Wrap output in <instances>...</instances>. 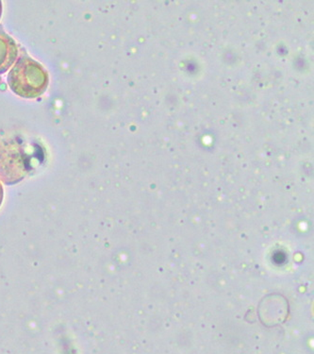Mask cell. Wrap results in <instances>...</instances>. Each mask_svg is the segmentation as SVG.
I'll use <instances>...</instances> for the list:
<instances>
[{"instance_id": "obj_1", "label": "cell", "mask_w": 314, "mask_h": 354, "mask_svg": "<svg viewBox=\"0 0 314 354\" xmlns=\"http://www.w3.org/2000/svg\"><path fill=\"white\" fill-rule=\"evenodd\" d=\"M8 84L14 94L33 100L46 91L50 77L42 64L30 57L22 56L8 75Z\"/></svg>"}, {"instance_id": "obj_2", "label": "cell", "mask_w": 314, "mask_h": 354, "mask_svg": "<svg viewBox=\"0 0 314 354\" xmlns=\"http://www.w3.org/2000/svg\"><path fill=\"white\" fill-rule=\"evenodd\" d=\"M32 169V158L17 139L0 138V180L7 185L24 180Z\"/></svg>"}, {"instance_id": "obj_3", "label": "cell", "mask_w": 314, "mask_h": 354, "mask_svg": "<svg viewBox=\"0 0 314 354\" xmlns=\"http://www.w3.org/2000/svg\"><path fill=\"white\" fill-rule=\"evenodd\" d=\"M18 46L17 42L4 32H0V74L9 71L17 60Z\"/></svg>"}, {"instance_id": "obj_4", "label": "cell", "mask_w": 314, "mask_h": 354, "mask_svg": "<svg viewBox=\"0 0 314 354\" xmlns=\"http://www.w3.org/2000/svg\"><path fill=\"white\" fill-rule=\"evenodd\" d=\"M4 191L2 187L1 183H0V206H1L2 201H3Z\"/></svg>"}, {"instance_id": "obj_5", "label": "cell", "mask_w": 314, "mask_h": 354, "mask_svg": "<svg viewBox=\"0 0 314 354\" xmlns=\"http://www.w3.org/2000/svg\"><path fill=\"white\" fill-rule=\"evenodd\" d=\"M2 14V2L0 1V17H1Z\"/></svg>"}]
</instances>
